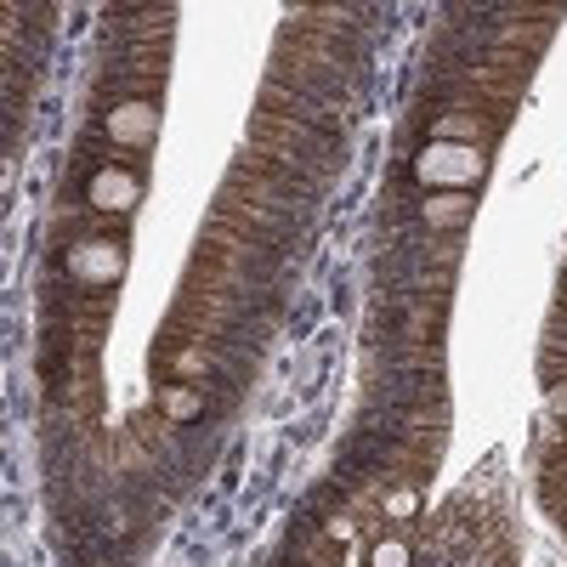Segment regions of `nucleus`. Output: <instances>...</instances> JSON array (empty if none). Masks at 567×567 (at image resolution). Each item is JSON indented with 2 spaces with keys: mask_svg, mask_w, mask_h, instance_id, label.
Masks as SVG:
<instances>
[{
  "mask_svg": "<svg viewBox=\"0 0 567 567\" xmlns=\"http://www.w3.org/2000/svg\"><path fill=\"white\" fill-rule=\"evenodd\" d=\"M414 176L432 187H465L483 176V148L477 142H425L414 159Z\"/></svg>",
  "mask_w": 567,
  "mask_h": 567,
  "instance_id": "nucleus-1",
  "label": "nucleus"
},
{
  "mask_svg": "<svg viewBox=\"0 0 567 567\" xmlns=\"http://www.w3.org/2000/svg\"><path fill=\"white\" fill-rule=\"evenodd\" d=\"M136 199H142V171L136 165H97L91 171V182H85V205L91 210H103V216H125V210H136Z\"/></svg>",
  "mask_w": 567,
  "mask_h": 567,
  "instance_id": "nucleus-2",
  "label": "nucleus"
},
{
  "mask_svg": "<svg viewBox=\"0 0 567 567\" xmlns=\"http://www.w3.org/2000/svg\"><path fill=\"white\" fill-rule=\"evenodd\" d=\"M120 267H125V256H120L114 239H91V245L69 250V272L80 284H109V278H120Z\"/></svg>",
  "mask_w": 567,
  "mask_h": 567,
  "instance_id": "nucleus-3",
  "label": "nucleus"
},
{
  "mask_svg": "<svg viewBox=\"0 0 567 567\" xmlns=\"http://www.w3.org/2000/svg\"><path fill=\"white\" fill-rule=\"evenodd\" d=\"M154 125H159V109H154V103H125V109H114V120H109V131H114L120 142H148Z\"/></svg>",
  "mask_w": 567,
  "mask_h": 567,
  "instance_id": "nucleus-4",
  "label": "nucleus"
},
{
  "mask_svg": "<svg viewBox=\"0 0 567 567\" xmlns=\"http://www.w3.org/2000/svg\"><path fill=\"white\" fill-rule=\"evenodd\" d=\"M165 414H171V420H199V414H205V392L171 386V392H165Z\"/></svg>",
  "mask_w": 567,
  "mask_h": 567,
  "instance_id": "nucleus-5",
  "label": "nucleus"
},
{
  "mask_svg": "<svg viewBox=\"0 0 567 567\" xmlns=\"http://www.w3.org/2000/svg\"><path fill=\"white\" fill-rule=\"evenodd\" d=\"M425 221L432 227H465L471 221V199H432L425 205Z\"/></svg>",
  "mask_w": 567,
  "mask_h": 567,
  "instance_id": "nucleus-6",
  "label": "nucleus"
},
{
  "mask_svg": "<svg viewBox=\"0 0 567 567\" xmlns=\"http://www.w3.org/2000/svg\"><path fill=\"white\" fill-rule=\"evenodd\" d=\"M369 567H409V539H381V545H374L369 550Z\"/></svg>",
  "mask_w": 567,
  "mask_h": 567,
  "instance_id": "nucleus-7",
  "label": "nucleus"
}]
</instances>
